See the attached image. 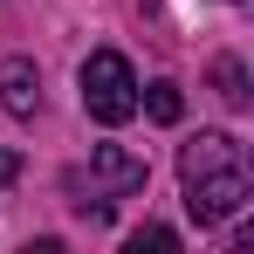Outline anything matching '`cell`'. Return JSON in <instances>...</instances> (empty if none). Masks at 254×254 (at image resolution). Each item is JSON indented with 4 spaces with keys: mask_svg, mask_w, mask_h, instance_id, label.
<instances>
[{
    "mask_svg": "<svg viewBox=\"0 0 254 254\" xmlns=\"http://www.w3.org/2000/svg\"><path fill=\"white\" fill-rule=\"evenodd\" d=\"M179 186H186V213L199 227H220L248 206L254 172H248V144L227 130H199L192 144H179Z\"/></svg>",
    "mask_w": 254,
    "mask_h": 254,
    "instance_id": "cell-1",
    "label": "cell"
},
{
    "mask_svg": "<svg viewBox=\"0 0 254 254\" xmlns=\"http://www.w3.org/2000/svg\"><path fill=\"white\" fill-rule=\"evenodd\" d=\"M83 110L96 124H130L137 117V76L117 48H96L83 62Z\"/></svg>",
    "mask_w": 254,
    "mask_h": 254,
    "instance_id": "cell-2",
    "label": "cell"
},
{
    "mask_svg": "<svg viewBox=\"0 0 254 254\" xmlns=\"http://www.w3.org/2000/svg\"><path fill=\"white\" fill-rule=\"evenodd\" d=\"M144 158L137 151H124V144H96L89 151V199H76V213H83L89 227H103L110 220V199H124V192H144Z\"/></svg>",
    "mask_w": 254,
    "mask_h": 254,
    "instance_id": "cell-3",
    "label": "cell"
},
{
    "mask_svg": "<svg viewBox=\"0 0 254 254\" xmlns=\"http://www.w3.org/2000/svg\"><path fill=\"white\" fill-rule=\"evenodd\" d=\"M0 110L7 117H35L42 110V76H35L28 55H7L0 62Z\"/></svg>",
    "mask_w": 254,
    "mask_h": 254,
    "instance_id": "cell-4",
    "label": "cell"
},
{
    "mask_svg": "<svg viewBox=\"0 0 254 254\" xmlns=\"http://www.w3.org/2000/svg\"><path fill=\"white\" fill-rule=\"evenodd\" d=\"M137 110H151L158 124H179V110H186V103H179V83H151L137 96Z\"/></svg>",
    "mask_w": 254,
    "mask_h": 254,
    "instance_id": "cell-5",
    "label": "cell"
},
{
    "mask_svg": "<svg viewBox=\"0 0 254 254\" xmlns=\"http://www.w3.org/2000/svg\"><path fill=\"white\" fill-rule=\"evenodd\" d=\"M213 83H220V96H227L234 110L248 103V76H241V62H220V69H213Z\"/></svg>",
    "mask_w": 254,
    "mask_h": 254,
    "instance_id": "cell-6",
    "label": "cell"
},
{
    "mask_svg": "<svg viewBox=\"0 0 254 254\" xmlns=\"http://www.w3.org/2000/svg\"><path fill=\"white\" fill-rule=\"evenodd\" d=\"M144 248H151V254H172L179 234H172V227H137V234H130V254H144Z\"/></svg>",
    "mask_w": 254,
    "mask_h": 254,
    "instance_id": "cell-7",
    "label": "cell"
},
{
    "mask_svg": "<svg viewBox=\"0 0 254 254\" xmlns=\"http://www.w3.org/2000/svg\"><path fill=\"white\" fill-rule=\"evenodd\" d=\"M14 172H21V158H14V151H0V186H7Z\"/></svg>",
    "mask_w": 254,
    "mask_h": 254,
    "instance_id": "cell-8",
    "label": "cell"
}]
</instances>
